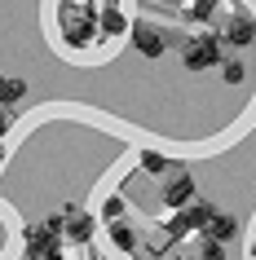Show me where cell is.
<instances>
[{"label": "cell", "mask_w": 256, "mask_h": 260, "mask_svg": "<svg viewBox=\"0 0 256 260\" xmlns=\"http://www.w3.org/2000/svg\"><path fill=\"white\" fill-rule=\"evenodd\" d=\"M58 31H62V40L71 49H89L97 40V14L80 9V5H62L58 9Z\"/></svg>", "instance_id": "1"}, {"label": "cell", "mask_w": 256, "mask_h": 260, "mask_svg": "<svg viewBox=\"0 0 256 260\" xmlns=\"http://www.w3.org/2000/svg\"><path fill=\"white\" fill-rule=\"evenodd\" d=\"M221 49L225 40L216 36V31H199V36H190L186 49H181V62L190 71H208V67H221Z\"/></svg>", "instance_id": "2"}, {"label": "cell", "mask_w": 256, "mask_h": 260, "mask_svg": "<svg viewBox=\"0 0 256 260\" xmlns=\"http://www.w3.org/2000/svg\"><path fill=\"white\" fill-rule=\"evenodd\" d=\"M128 40H133V49L146 62H159L163 53H168V36H163L159 27H150V22H128Z\"/></svg>", "instance_id": "3"}, {"label": "cell", "mask_w": 256, "mask_h": 260, "mask_svg": "<svg viewBox=\"0 0 256 260\" xmlns=\"http://www.w3.org/2000/svg\"><path fill=\"white\" fill-rule=\"evenodd\" d=\"M221 40L230 44V49H252L256 44V18L252 14H230L225 18V27H221Z\"/></svg>", "instance_id": "4"}, {"label": "cell", "mask_w": 256, "mask_h": 260, "mask_svg": "<svg viewBox=\"0 0 256 260\" xmlns=\"http://www.w3.org/2000/svg\"><path fill=\"white\" fill-rule=\"evenodd\" d=\"M93 230H97V220L89 216V212H80V207H62V238L67 243H89L93 238Z\"/></svg>", "instance_id": "5"}, {"label": "cell", "mask_w": 256, "mask_h": 260, "mask_svg": "<svg viewBox=\"0 0 256 260\" xmlns=\"http://www.w3.org/2000/svg\"><path fill=\"white\" fill-rule=\"evenodd\" d=\"M190 199H194V177L173 168V177L163 185V207H181V203H190Z\"/></svg>", "instance_id": "6"}, {"label": "cell", "mask_w": 256, "mask_h": 260, "mask_svg": "<svg viewBox=\"0 0 256 260\" xmlns=\"http://www.w3.org/2000/svg\"><path fill=\"white\" fill-rule=\"evenodd\" d=\"M97 36H106V40H115V36H128V18H124V9L106 5V9L97 14Z\"/></svg>", "instance_id": "7"}, {"label": "cell", "mask_w": 256, "mask_h": 260, "mask_svg": "<svg viewBox=\"0 0 256 260\" xmlns=\"http://www.w3.org/2000/svg\"><path fill=\"white\" fill-rule=\"evenodd\" d=\"M203 234H208V238H216V243H230V238L239 234V220L230 216V212H216V207H212V216H208Z\"/></svg>", "instance_id": "8"}, {"label": "cell", "mask_w": 256, "mask_h": 260, "mask_svg": "<svg viewBox=\"0 0 256 260\" xmlns=\"http://www.w3.org/2000/svg\"><path fill=\"white\" fill-rule=\"evenodd\" d=\"M106 234H110V243H115V251H137V230L128 225V220H106Z\"/></svg>", "instance_id": "9"}, {"label": "cell", "mask_w": 256, "mask_h": 260, "mask_svg": "<svg viewBox=\"0 0 256 260\" xmlns=\"http://www.w3.org/2000/svg\"><path fill=\"white\" fill-rule=\"evenodd\" d=\"M22 97H27V84L14 75H0V106H18Z\"/></svg>", "instance_id": "10"}, {"label": "cell", "mask_w": 256, "mask_h": 260, "mask_svg": "<svg viewBox=\"0 0 256 260\" xmlns=\"http://www.w3.org/2000/svg\"><path fill=\"white\" fill-rule=\"evenodd\" d=\"M221 80L239 88V84L247 80V62H239V57H225V62H221Z\"/></svg>", "instance_id": "11"}, {"label": "cell", "mask_w": 256, "mask_h": 260, "mask_svg": "<svg viewBox=\"0 0 256 260\" xmlns=\"http://www.w3.org/2000/svg\"><path fill=\"white\" fill-rule=\"evenodd\" d=\"M168 159L163 154H155V150H141V172H150V177H159V172H168Z\"/></svg>", "instance_id": "12"}, {"label": "cell", "mask_w": 256, "mask_h": 260, "mask_svg": "<svg viewBox=\"0 0 256 260\" xmlns=\"http://www.w3.org/2000/svg\"><path fill=\"white\" fill-rule=\"evenodd\" d=\"M124 194H106V199H102V220H120L124 216Z\"/></svg>", "instance_id": "13"}, {"label": "cell", "mask_w": 256, "mask_h": 260, "mask_svg": "<svg viewBox=\"0 0 256 260\" xmlns=\"http://www.w3.org/2000/svg\"><path fill=\"white\" fill-rule=\"evenodd\" d=\"M199 260H225V243H216V238H203Z\"/></svg>", "instance_id": "14"}, {"label": "cell", "mask_w": 256, "mask_h": 260, "mask_svg": "<svg viewBox=\"0 0 256 260\" xmlns=\"http://www.w3.org/2000/svg\"><path fill=\"white\" fill-rule=\"evenodd\" d=\"M9 123H14V119H9V110H0V137L9 133Z\"/></svg>", "instance_id": "15"}, {"label": "cell", "mask_w": 256, "mask_h": 260, "mask_svg": "<svg viewBox=\"0 0 256 260\" xmlns=\"http://www.w3.org/2000/svg\"><path fill=\"white\" fill-rule=\"evenodd\" d=\"M5 154H9V150H5V137H0V164H5Z\"/></svg>", "instance_id": "16"}, {"label": "cell", "mask_w": 256, "mask_h": 260, "mask_svg": "<svg viewBox=\"0 0 256 260\" xmlns=\"http://www.w3.org/2000/svg\"><path fill=\"white\" fill-rule=\"evenodd\" d=\"M247 251H252V260H256V238H252V243H247Z\"/></svg>", "instance_id": "17"}, {"label": "cell", "mask_w": 256, "mask_h": 260, "mask_svg": "<svg viewBox=\"0 0 256 260\" xmlns=\"http://www.w3.org/2000/svg\"><path fill=\"white\" fill-rule=\"evenodd\" d=\"M150 260H163V256H150Z\"/></svg>", "instance_id": "18"}]
</instances>
